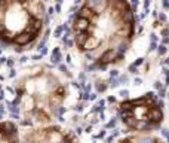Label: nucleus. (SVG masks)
<instances>
[{
	"label": "nucleus",
	"mask_w": 169,
	"mask_h": 143,
	"mask_svg": "<svg viewBox=\"0 0 169 143\" xmlns=\"http://www.w3.org/2000/svg\"><path fill=\"white\" fill-rule=\"evenodd\" d=\"M58 69L62 72V73L65 75V76H68V78H71V73H70V72H68V67L65 66V64H62V63H59L58 64Z\"/></svg>",
	"instance_id": "9b49d317"
},
{
	"label": "nucleus",
	"mask_w": 169,
	"mask_h": 143,
	"mask_svg": "<svg viewBox=\"0 0 169 143\" xmlns=\"http://www.w3.org/2000/svg\"><path fill=\"white\" fill-rule=\"evenodd\" d=\"M119 76V72L117 70H111L110 72V78H117Z\"/></svg>",
	"instance_id": "7c9ffc66"
},
{
	"label": "nucleus",
	"mask_w": 169,
	"mask_h": 143,
	"mask_svg": "<svg viewBox=\"0 0 169 143\" xmlns=\"http://www.w3.org/2000/svg\"><path fill=\"white\" fill-rule=\"evenodd\" d=\"M143 30H144V28H143V25H140V27H138V31H137V34H141V33H143Z\"/></svg>",
	"instance_id": "49530a36"
},
{
	"label": "nucleus",
	"mask_w": 169,
	"mask_h": 143,
	"mask_svg": "<svg viewBox=\"0 0 169 143\" xmlns=\"http://www.w3.org/2000/svg\"><path fill=\"white\" fill-rule=\"evenodd\" d=\"M140 3H141V2H140V0H131V2H129V5H131V9H132V11L135 12V11L138 9V6H140Z\"/></svg>",
	"instance_id": "4468645a"
},
{
	"label": "nucleus",
	"mask_w": 169,
	"mask_h": 143,
	"mask_svg": "<svg viewBox=\"0 0 169 143\" xmlns=\"http://www.w3.org/2000/svg\"><path fill=\"white\" fill-rule=\"evenodd\" d=\"M6 63V58L5 57H0V64H5Z\"/></svg>",
	"instance_id": "de8ad7c7"
},
{
	"label": "nucleus",
	"mask_w": 169,
	"mask_h": 143,
	"mask_svg": "<svg viewBox=\"0 0 169 143\" xmlns=\"http://www.w3.org/2000/svg\"><path fill=\"white\" fill-rule=\"evenodd\" d=\"M43 2H49V0H43Z\"/></svg>",
	"instance_id": "5fc2aeb1"
},
{
	"label": "nucleus",
	"mask_w": 169,
	"mask_h": 143,
	"mask_svg": "<svg viewBox=\"0 0 169 143\" xmlns=\"http://www.w3.org/2000/svg\"><path fill=\"white\" fill-rule=\"evenodd\" d=\"M2 118H3V115H2V113H0V119H2Z\"/></svg>",
	"instance_id": "864d4df0"
},
{
	"label": "nucleus",
	"mask_w": 169,
	"mask_h": 143,
	"mask_svg": "<svg viewBox=\"0 0 169 143\" xmlns=\"http://www.w3.org/2000/svg\"><path fill=\"white\" fill-rule=\"evenodd\" d=\"M157 91H159V92H157L159 98H165V97H166V87H162V88H159Z\"/></svg>",
	"instance_id": "dca6fc26"
},
{
	"label": "nucleus",
	"mask_w": 169,
	"mask_h": 143,
	"mask_svg": "<svg viewBox=\"0 0 169 143\" xmlns=\"http://www.w3.org/2000/svg\"><path fill=\"white\" fill-rule=\"evenodd\" d=\"M156 51H157V54H159V55L162 57V55H166V52H168V48H166V45L160 43V45H157Z\"/></svg>",
	"instance_id": "1a4fd4ad"
},
{
	"label": "nucleus",
	"mask_w": 169,
	"mask_h": 143,
	"mask_svg": "<svg viewBox=\"0 0 169 143\" xmlns=\"http://www.w3.org/2000/svg\"><path fill=\"white\" fill-rule=\"evenodd\" d=\"M76 133L80 134V133H82V127H77V128H76Z\"/></svg>",
	"instance_id": "09e8293b"
},
{
	"label": "nucleus",
	"mask_w": 169,
	"mask_h": 143,
	"mask_svg": "<svg viewBox=\"0 0 169 143\" xmlns=\"http://www.w3.org/2000/svg\"><path fill=\"white\" fill-rule=\"evenodd\" d=\"M162 64H165V66H169V57H168V58H165V60L162 61Z\"/></svg>",
	"instance_id": "a18cd8bd"
},
{
	"label": "nucleus",
	"mask_w": 169,
	"mask_h": 143,
	"mask_svg": "<svg viewBox=\"0 0 169 143\" xmlns=\"http://www.w3.org/2000/svg\"><path fill=\"white\" fill-rule=\"evenodd\" d=\"M160 133H162V136L169 142V128H160Z\"/></svg>",
	"instance_id": "6ab92c4d"
},
{
	"label": "nucleus",
	"mask_w": 169,
	"mask_h": 143,
	"mask_svg": "<svg viewBox=\"0 0 169 143\" xmlns=\"http://www.w3.org/2000/svg\"><path fill=\"white\" fill-rule=\"evenodd\" d=\"M168 51H169V48H168Z\"/></svg>",
	"instance_id": "6e6d98bb"
},
{
	"label": "nucleus",
	"mask_w": 169,
	"mask_h": 143,
	"mask_svg": "<svg viewBox=\"0 0 169 143\" xmlns=\"http://www.w3.org/2000/svg\"><path fill=\"white\" fill-rule=\"evenodd\" d=\"M27 72L15 82V98L11 103L19 106L21 125H49L54 118L58 119L67 112L62 106L67 85L58 79L51 67L36 66Z\"/></svg>",
	"instance_id": "f257e3e1"
},
{
	"label": "nucleus",
	"mask_w": 169,
	"mask_h": 143,
	"mask_svg": "<svg viewBox=\"0 0 169 143\" xmlns=\"http://www.w3.org/2000/svg\"><path fill=\"white\" fill-rule=\"evenodd\" d=\"M0 142H19L18 125L12 121L0 122Z\"/></svg>",
	"instance_id": "20e7f679"
},
{
	"label": "nucleus",
	"mask_w": 169,
	"mask_h": 143,
	"mask_svg": "<svg viewBox=\"0 0 169 143\" xmlns=\"http://www.w3.org/2000/svg\"><path fill=\"white\" fill-rule=\"evenodd\" d=\"M67 63H68V64L71 63V57H70V55H67Z\"/></svg>",
	"instance_id": "8fccbe9b"
},
{
	"label": "nucleus",
	"mask_w": 169,
	"mask_h": 143,
	"mask_svg": "<svg viewBox=\"0 0 169 143\" xmlns=\"http://www.w3.org/2000/svg\"><path fill=\"white\" fill-rule=\"evenodd\" d=\"M160 43H163V45H169V36H163L162 40H160Z\"/></svg>",
	"instance_id": "a878e982"
},
{
	"label": "nucleus",
	"mask_w": 169,
	"mask_h": 143,
	"mask_svg": "<svg viewBox=\"0 0 169 143\" xmlns=\"http://www.w3.org/2000/svg\"><path fill=\"white\" fill-rule=\"evenodd\" d=\"M129 73H132V75H138V67H137L134 63L129 66Z\"/></svg>",
	"instance_id": "f3484780"
},
{
	"label": "nucleus",
	"mask_w": 169,
	"mask_h": 143,
	"mask_svg": "<svg viewBox=\"0 0 169 143\" xmlns=\"http://www.w3.org/2000/svg\"><path fill=\"white\" fill-rule=\"evenodd\" d=\"M54 9H55V12H57V14H59V12H61V5H59V3H57Z\"/></svg>",
	"instance_id": "4c0bfd02"
},
{
	"label": "nucleus",
	"mask_w": 169,
	"mask_h": 143,
	"mask_svg": "<svg viewBox=\"0 0 169 143\" xmlns=\"http://www.w3.org/2000/svg\"><path fill=\"white\" fill-rule=\"evenodd\" d=\"M16 76V70L14 67H11V72H9V78H15Z\"/></svg>",
	"instance_id": "cd10ccee"
},
{
	"label": "nucleus",
	"mask_w": 169,
	"mask_h": 143,
	"mask_svg": "<svg viewBox=\"0 0 169 143\" xmlns=\"http://www.w3.org/2000/svg\"><path fill=\"white\" fill-rule=\"evenodd\" d=\"M160 24H162V22H160V21L156 18V21L153 22V27H154V28H159V25H160Z\"/></svg>",
	"instance_id": "58836bf2"
},
{
	"label": "nucleus",
	"mask_w": 169,
	"mask_h": 143,
	"mask_svg": "<svg viewBox=\"0 0 169 143\" xmlns=\"http://www.w3.org/2000/svg\"><path fill=\"white\" fill-rule=\"evenodd\" d=\"M134 84H135V85H141V84H143V79H141V78H135V79H134Z\"/></svg>",
	"instance_id": "c9c22d12"
},
{
	"label": "nucleus",
	"mask_w": 169,
	"mask_h": 143,
	"mask_svg": "<svg viewBox=\"0 0 169 143\" xmlns=\"http://www.w3.org/2000/svg\"><path fill=\"white\" fill-rule=\"evenodd\" d=\"M98 98V92H89V98L88 100H91V101H95Z\"/></svg>",
	"instance_id": "b1692460"
},
{
	"label": "nucleus",
	"mask_w": 169,
	"mask_h": 143,
	"mask_svg": "<svg viewBox=\"0 0 169 143\" xmlns=\"http://www.w3.org/2000/svg\"><path fill=\"white\" fill-rule=\"evenodd\" d=\"M19 140L24 142H74L77 140L76 136L64 131L58 125H42L40 128H34L31 131H27Z\"/></svg>",
	"instance_id": "7ed1b4c3"
},
{
	"label": "nucleus",
	"mask_w": 169,
	"mask_h": 143,
	"mask_svg": "<svg viewBox=\"0 0 169 143\" xmlns=\"http://www.w3.org/2000/svg\"><path fill=\"white\" fill-rule=\"evenodd\" d=\"M98 121H100V118H98V116H94V118L91 119V125H95V124H98Z\"/></svg>",
	"instance_id": "473e14b6"
},
{
	"label": "nucleus",
	"mask_w": 169,
	"mask_h": 143,
	"mask_svg": "<svg viewBox=\"0 0 169 143\" xmlns=\"http://www.w3.org/2000/svg\"><path fill=\"white\" fill-rule=\"evenodd\" d=\"M162 87H163V85H162L160 81H156V82H154V88H156V90H159V88H162Z\"/></svg>",
	"instance_id": "e433bc0d"
},
{
	"label": "nucleus",
	"mask_w": 169,
	"mask_h": 143,
	"mask_svg": "<svg viewBox=\"0 0 169 143\" xmlns=\"http://www.w3.org/2000/svg\"><path fill=\"white\" fill-rule=\"evenodd\" d=\"M80 3H82V0H76V3H74V5H80Z\"/></svg>",
	"instance_id": "3c124183"
},
{
	"label": "nucleus",
	"mask_w": 169,
	"mask_h": 143,
	"mask_svg": "<svg viewBox=\"0 0 169 143\" xmlns=\"http://www.w3.org/2000/svg\"><path fill=\"white\" fill-rule=\"evenodd\" d=\"M119 134H120V131H119V130H114V131L111 133V136H113V137H117Z\"/></svg>",
	"instance_id": "c03bdc74"
},
{
	"label": "nucleus",
	"mask_w": 169,
	"mask_h": 143,
	"mask_svg": "<svg viewBox=\"0 0 169 143\" xmlns=\"http://www.w3.org/2000/svg\"><path fill=\"white\" fill-rule=\"evenodd\" d=\"M119 95L123 97V98H128V97H129V91H128V90H122V91L119 92Z\"/></svg>",
	"instance_id": "412c9836"
},
{
	"label": "nucleus",
	"mask_w": 169,
	"mask_h": 143,
	"mask_svg": "<svg viewBox=\"0 0 169 143\" xmlns=\"http://www.w3.org/2000/svg\"><path fill=\"white\" fill-rule=\"evenodd\" d=\"M8 67H14V64H15V60L14 58H6V63H5Z\"/></svg>",
	"instance_id": "5701e85b"
},
{
	"label": "nucleus",
	"mask_w": 169,
	"mask_h": 143,
	"mask_svg": "<svg viewBox=\"0 0 169 143\" xmlns=\"http://www.w3.org/2000/svg\"><path fill=\"white\" fill-rule=\"evenodd\" d=\"M0 113H5V103H2V100H0Z\"/></svg>",
	"instance_id": "72a5a7b5"
},
{
	"label": "nucleus",
	"mask_w": 169,
	"mask_h": 143,
	"mask_svg": "<svg viewBox=\"0 0 169 143\" xmlns=\"http://www.w3.org/2000/svg\"><path fill=\"white\" fill-rule=\"evenodd\" d=\"M73 109H74L76 112H82V110H83V103H77Z\"/></svg>",
	"instance_id": "4be33fe9"
},
{
	"label": "nucleus",
	"mask_w": 169,
	"mask_h": 143,
	"mask_svg": "<svg viewBox=\"0 0 169 143\" xmlns=\"http://www.w3.org/2000/svg\"><path fill=\"white\" fill-rule=\"evenodd\" d=\"M62 33H64V25L61 24V25H58V27L54 30V38H61Z\"/></svg>",
	"instance_id": "9d476101"
},
{
	"label": "nucleus",
	"mask_w": 169,
	"mask_h": 143,
	"mask_svg": "<svg viewBox=\"0 0 169 143\" xmlns=\"http://www.w3.org/2000/svg\"><path fill=\"white\" fill-rule=\"evenodd\" d=\"M57 3H59V5H61V3H62V0H57Z\"/></svg>",
	"instance_id": "603ef678"
},
{
	"label": "nucleus",
	"mask_w": 169,
	"mask_h": 143,
	"mask_svg": "<svg viewBox=\"0 0 169 143\" xmlns=\"http://www.w3.org/2000/svg\"><path fill=\"white\" fill-rule=\"evenodd\" d=\"M157 106L160 107V109H163V107H165V101H163V98H159V100H157Z\"/></svg>",
	"instance_id": "c756f323"
},
{
	"label": "nucleus",
	"mask_w": 169,
	"mask_h": 143,
	"mask_svg": "<svg viewBox=\"0 0 169 143\" xmlns=\"http://www.w3.org/2000/svg\"><path fill=\"white\" fill-rule=\"evenodd\" d=\"M163 118H165L163 116V109H160V107L157 106V103L153 104L150 109H148V112H147V121H150L153 124L160 125L163 122Z\"/></svg>",
	"instance_id": "423d86ee"
},
{
	"label": "nucleus",
	"mask_w": 169,
	"mask_h": 143,
	"mask_svg": "<svg viewBox=\"0 0 169 143\" xmlns=\"http://www.w3.org/2000/svg\"><path fill=\"white\" fill-rule=\"evenodd\" d=\"M107 90H108V81L97 79V82H95V91L100 94V92H105Z\"/></svg>",
	"instance_id": "6e6552de"
},
{
	"label": "nucleus",
	"mask_w": 169,
	"mask_h": 143,
	"mask_svg": "<svg viewBox=\"0 0 169 143\" xmlns=\"http://www.w3.org/2000/svg\"><path fill=\"white\" fill-rule=\"evenodd\" d=\"M91 131H92V125H91V124H89V125H88V127H86V128H84V133H88V134H89V133H91Z\"/></svg>",
	"instance_id": "79ce46f5"
},
{
	"label": "nucleus",
	"mask_w": 169,
	"mask_h": 143,
	"mask_svg": "<svg viewBox=\"0 0 169 143\" xmlns=\"http://www.w3.org/2000/svg\"><path fill=\"white\" fill-rule=\"evenodd\" d=\"M156 48H157V42H154V40H150V45H148V52H153V51H156Z\"/></svg>",
	"instance_id": "a211bd4d"
},
{
	"label": "nucleus",
	"mask_w": 169,
	"mask_h": 143,
	"mask_svg": "<svg viewBox=\"0 0 169 143\" xmlns=\"http://www.w3.org/2000/svg\"><path fill=\"white\" fill-rule=\"evenodd\" d=\"M162 6L165 11H169V0H162Z\"/></svg>",
	"instance_id": "393cba45"
},
{
	"label": "nucleus",
	"mask_w": 169,
	"mask_h": 143,
	"mask_svg": "<svg viewBox=\"0 0 169 143\" xmlns=\"http://www.w3.org/2000/svg\"><path fill=\"white\" fill-rule=\"evenodd\" d=\"M117 79H119V82H120V84H123V85L129 82V76H128V75H119V76H117Z\"/></svg>",
	"instance_id": "ddd939ff"
},
{
	"label": "nucleus",
	"mask_w": 169,
	"mask_h": 143,
	"mask_svg": "<svg viewBox=\"0 0 169 143\" xmlns=\"http://www.w3.org/2000/svg\"><path fill=\"white\" fill-rule=\"evenodd\" d=\"M116 125H117V118H114V116H113V118H111V119L105 124V130H107V128H114Z\"/></svg>",
	"instance_id": "f8f14e48"
},
{
	"label": "nucleus",
	"mask_w": 169,
	"mask_h": 143,
	"mask_svg": "<svg viewBox=\"0 0 169 143\" xmlns=\"http://www.w3.org/2000/svg\"><path fill=\"white\" fill-rule=\"evenodd\" d=\"M107 103H110V104H114V103H116V97H113V95H110V97L107 98Z\"/></svg>",
	"instance_id": "2f4dec72"
},
{
	"label": "nucleus",
	"mask_w": 169,
	"mask_h": 143,
	"mask_svg": "<svg viewBox=\"0 0 169 143\" xmlns=\"http://www.w3.org/2000/svg\"><path fill=\"white\" fill-rule=\"evenodd\" d=\"M49 24L43 0H0V45L28 49Z\"/></svg>",
	"instance_id": "f03ea898"
},
{
	"label": "nucleus",
	"mask_w": 169,
	"mask_h": 143,
	"mask_svg": "<svg viewBox=\"0 0 169 143\" xmlns=\"http://www.w3.org/2000/svg\"><path fill=\"white\" fill-rule=\"evenodd\" d=\"M105 134H107V131H105V128H104V130H101L97 136H94V139H104V137H105Z\"/></svg>",
	"instance_id": "aec40b11"
},
{
	"label": "nucleus",
	"mask_w": 169,
	"mask_h": 143,
	"mask_svg": "<svg viewBox=\"0 0 169 143\" xmlns=\"http://www.w3.org/2000/svg\"><path fill=\"white\" fill-rule=\"evenodd\" d=\"M157 20H159L162 24H165V22L168 21V17H166V14H165V12H160V14H157Z\"/></svg>",
	"instance_id": "2eb2a0df"
},
{
	"label": "nucleus",
	"mask_w": 169,
	"mask_h": 143,
	"mask_svg": "<svg viewBox=\"0 0 169 143\" xmlns=\"http://www.w3.org/2000/svg\"><path fill=\"white\" fill-rule=\"evenodd\" d=\"M97 104H98V106H101V107H104V106H105V100H102V98H101V100H98V101H97Z\"/></svg>",
	"instance_id": "ea45409f"
},
{
	"label": "nucleus",
	"mask_w": 169,
	"mask_h": 143,
	"mask_svg": "<svg viewBox=\"0 0 169 143\" xmlns=\"http://www.w3.org/2000/svg\"><path fill=\"white\" fill-rule=\"evenodd\" d=\"M144 61H145V58H143V57H141V58H138V60H135V63H134V64H135V66L138 67V66H141V64H143Z\"/></svg>",
	"instance_id": "bb28decb"
},
{
	"label": "nucleus",
	"mask_w": 169,
	"mask_h": 143,
	"mask_svg": "<svg viewBox=\"0 0 169 143\" xmlns=\"http://www.w3.org/2000/svg\"><path fill=\"white\" fill-rule=\"evenodd\" d=\"M123 57H125V55L119 54L117 49H114V48H105V49L100 54V57L95 60V63H97V64H105V66H108V64L120 63Z\"/></svg>",
	"instance_id": "39448f33"
},
{
	"label": "nucleus",
	"mask_w": 169,
	"mask_h": 143,
	"mask_svg": "<svg viewBox=\"0 0 169 143\" xmlns=\"http://www.w3.org/2000/svg\"><path fill=\"white\" fill-rule=\"evenodd\" d=\"M61 60H62L61 49H59V46H55L54 51H52V54H51V63H52L54 66H58V64L61 63Z\"/></svg>",
	"instance_id": "0eeeda50"
},
{
	"label": "nucleus",
	"mask_w": 169,
	"mask_h": 143,
	"mask_svg": "<svg viewBox=\"0 0 169 143\" xmlns=\"http://www.w3.org/2000/svg\"><path fill=\"white\" fill-rule=\"evenodd\" d=\"M27 60H28V58H27V57L24 55V57H21V58H19V63H21V64H24V63H25Z\"/></svg>",
	"instance_id": "37998d69"
},
{
	"label": "nucleus",
	"mask_w": 169,
	"mask_h": 143,
	"mask_svg": "<svg viewBox=\"0 0 169 143\" xmlns=\"http://www.w3.org/2000/svg\"><path fill=\"white\" fill-rule=\"evenodd\" d=\"M54 12H55V9H54V8H49V9H48V17H52Z\"/></svg>",
	"instance_id": "a19ab883"
},
{
	"label": "nucleus",
	"mask_w": 169,
	"mask_h": 143,
	"mask_svg": "<svg viewBox=\"0 0 169 143\" xmlns=\"http://www.w3.org/2000/svg\"><path fill=\"white\" fill-rule=\"evenodd\" d=\"M150 40L157 42V34H156V33H151V34H150Z\"/></svg>",
	"instance_id": "f704fd0d"
},
{
	"label": "nucleus",
	"mask_w": 169,
	"mask_h": 143,
	"mask_svg": "<svg viewBox=\"0 0 169 143\" xmlns=\"http://www.w3.org/2000/svg\"><path fill=\"white\" fill-rule=\"evenodd\" d=\"M160 36H169V28H162L160 30Z\"/></svg>",
	"instance_id": "c85d7f7f"
}]
</instances>
